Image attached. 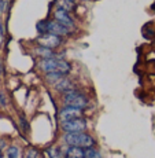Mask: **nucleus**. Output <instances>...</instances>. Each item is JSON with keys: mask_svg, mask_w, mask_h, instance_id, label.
<instances>
[{"mask_svg": "<svg viewBox=\"0 0 155 158\" xmlns=\"http://www.w3.org/2000/svg\"><path fill=\"white\" fill-rule=\"evenodd\" d=\"M62 140L67 146H75V147L87 148V147H93L95 140L92 136L87 135L85 132H78V133H65L62 136Z\"/></svg>", "mask_w": 155, "mask_h": 158, "instance_id": "2", "label": "nucleus"}, {"mask_svg": "<svg viewBox=\"0 0 155 158\" xmlns=\"http://www.w3.org/2000/svg\"><path fill=\"white\" fill-rule=\"evenodd\" d=\"M37 43L41 45V47H45V48H50V50H52V48H56L60 45V37L56 35H52V33H44L43 36L37 39Z\"/></svg>", "mask_w": 155, "mask_h": 158, "instance_id": "5", "label": "nucleus"}, {"mask_svg": "<svg viewBox=\"0 0 155 158\" xmlns=\"http://www.w3.org/2000/svg\"><path fill=\"white\" fill-rule=\"evenodd\" d=\"M62 158H67V157H66V156H63V157H62Z\"/></svg>", "mask_w": 155, "mask_h": 158, "instance_id": "25", "label": "nucleus"}, {"mask_svg": "<svg viewBox=\"0 0 155 158\" xmlns=\"http://www.w3.org/2000/svg\"><path fill=\"white\" fill-rule=\"evenodd\" d=\"M2 70H3V65H2V62H0V74H2Z\"/></svg>", "mask_w": 155, "mask_h": 158, "instance_id": "23", "label": "nucleus"}, {"mask_svg": "<svg viewBox=\"0 0 155 158\" xmlns=\"http://www.w3.org/2000/svg\"><path fill=\"white\" fill-rule=\"evenodd\" d=\"M45 157L47 158H62V151H60L59 147H55V146H52V147H48L47 150H45Z\"/></svg>", "mask_w": 155, "mask_h": 158, "instance_id": "14", "label": "nucleus"}, {"mask_svg": "<svg viewBox=\"0 0 155 158\" xmlns=\"http://www.w3.org/2000/svg\"><path fill=\"white\" fill-rule=\"evenodd\" d=\"M45 77H47V80L50 81V83H52V84H55L59 78H62L63 77V74H60V73H56V72H50V73H47L45 74Z\"/></svg>", "mask_w": 155, "mask_h": 158, "instance_id": "16", "label": "nucleus"}, {"mask_svg": "<svg viewBox=\"0 0 155 158\" xmlns=\"http://www.w3.org/2000/svg\"><path fill=\"white\" fill-rule=\"evenodd\" d=\"M3 158H21V148L18 146H10L6 148Z\"/></svg>", "mask_w": 155, "mask_h": 158, "instance_id": "11", "label": "nucleus"}, {"mask_svg": "<svg viewBox=\"0 0 155 158\" xmlns=\"http://www.w3.org/2000/svg\"><path fill=\"white\" fill-rule=\"evenodd\" d=\"M80 117H83V109L73 107V106H65V107H62V110L59 111L60 123L73 120V118H80Z\"/></svg>", "mask_w": 155, "mask_h": 158, "instance_id": "6", "label": "nucleus"}, {"mask_svg": "<svg viewBox=\"0 0 155 158\" xmlns=\"http://www.w3.org/2000/svg\"><path fill=\"white\" fill-rule=\"evenodd\" d=\"M60 128L65 133H78V132H85L87 129V121L84 118H73L69 121H63L60 123Z\"/></svg>", "mask_w": 155, "mask_h": 158, "instance_id": "4", "label": "nucleus"}, {"mask_svg": "<svg viewBox=\"0 0 155 158\" xmlns=\"http://www.w3.org/2000/svg\"><path fill=\"white\" fill-rule=\"evenodd\" d=\"M63 103H65V106H73V107L84 109L88 106V99L84 94L78 92L77 89H73V91L63 94Z\"/></svg>", "mask_w": 155, "mask_h": 158, "instance_id": "3", "label": "nucleus"}, {"mask_svg": "<svg viewBox=\"0 0 155 158\" xmlns=\"http://www.w3.org/2000/svg\"><path fill=\"white\" fill-rule=\"evenodd\" d=\"M55 18L56 19L55 21H58L59 23H62L65 28H67L69 30L70 29H74V22H73V19H71V17L67 14V11H63V10H55Z\"/></svg>", "mask_w": 155, "mask_h": 158, "instance_id": "7", "label": "nucleus"}, {"mask_svg": "<svg viewBox=\"0 0 155 158\" xmlns=\"http://www.w3.org/2000/svg\"><path fill=\"white\" fill-rule=\"evenodd\" d=\"M48 33H52V35H56L59 37L62 36L69 35V29L65 28L62 23H59L58 21H48Z\"/></svg>", "mask_w": 155, "mask_h": 158, "instance_id": "8", "label": "nucleus"}, {"mask_svg": "<svg viewBox=\"0 0 155 158\" xmlns=\"http://www.w3.org/2000/svg\"><path fill=\"white\" fill-rule=\"evenodd\" d=\"M4 10V0H0V13Z\"/></svg>", "mask_w": 155, "mask_h": 158, "instance_id": "22", "label": "nucleus"}, {"mask_svg": "<svg viewBox=\"0 0 155 158\" xmlns=\"http://www.w3.org/2000/svg\"><path fill=\"white\" fill-rule=\"evenodd\" d=\"M3 37H4V26H3V23L0 22V45L3 43Z\"/></svg>", "mask_w": 155, "mask_h": 158, "instance_id": "20", "label": "nucleus"}, {"mask_svg": "<svg viewBox=\"0 0 155 158\" xmlns=\"http://www.w3.org/2000/svg\"><path fill=\"white\" fill-rule=\"evenodd\" d=\"M35 54L41 58H55V55H54L52 50H50V48H45V47H39L35 50Z\"/></svg>", "mask_w": 155, "mask_h": 158, "instance_id": "13", "label": "nucleus"}, {"mask_svg": "<svg viewBox=\"0 0 155 158\" xmlns=\"http://www.w3.org/2000/svg\"><path fill=\"white\" fill-rule=\"evenodd\" d=\"M56 6L59 10L71 11L74 8V0H56Z\"/></svg>", "mask_w": 155, "mask_h": 158, "instance_id": "12", "label": "nucleus"}, {"mask_svg": "<svg viewBox=\"0 0 155 158\" xmlns=\"http://www.w3.org/2000/svg\"><path fill=\"white\" fill-rule=\"evenodd\" d=\"M39 68L43 72L50 73V72H56L60 74H67L70 72V63H67L66 60H62L59 58H43L39 62Z\"/></svg>", "mask_w": 155, "mask_h": 158, "instance_id": "1", "label": "nucleus"}, {"mask_svg": "<svg viewBox=\"0 0 155 158\" xmlns=\"http://www.w3.org/2000/svg\"><path fill=\"white\" fill-rule=\"evenodd\" d=\"M84 158H102V154L96 148L87 147V148H84Z\"/></svg>", "mask_w": 155, "mask_h": 158, "instance_id": "15", "label": "nucleus"}, {"mask_svg": "<svg viewBox=\"0 0 155 158\" xmlns=\"http://www.w3.org/2000/svg\"><path fill=\"white\" fill-rule=\"evenodd\" d=\"M0 158H3V156H2V151H0Z\"/></svg>", "mask_w": 155, "mask_h": 158, "instance_id": "24", "label": "nucleus"}, {"mask_svg": "<svg viewBox=\"0 0 155 158\" xmlns=\"http://www.w3.org/2000/svg\"><path fill=\"white\" fill-rule=\"evenodd\" d=\"M65 156L67 158H84V148L67 146V148L65 150Z\"/></svg>", "mask_w": 155, "mask_h": 158, "instance_id": "10", "label": "nucleus"}, {"mask_svg": "<svg viewBox=\"0 0 155 158\" xmlns=\"http://www.w3.org/2000/svg\"><path fill=\"white\" fill-rule=\"evenodd\" d=\"M6 148V142L3 139H0V151H3Z\"/></svg>", "mask_w": 155, "mask_h": 158, "instance_id": "21", "label": "nucleus"}, {"mask_svg": "<svg viewBox=\"0 0 155 158\" xmlns=\"http://www.w3.org/2000/svg\"><path fill=\"white\" fill-rule=\"evenodd\" d=\"M36 29L39 30L40 33H48V21H40V22H37V25H36Z\"/></svg>", "mask_w": 155, "mask_h": 158, "instance_id": "17", "label": "nucleus"}, {"mask_svg": "<svg viewBox=\"0 0 155 158\" xmlns=\"http://www.w3.org/2000/svg\"><path fill=\"white\" fill-rule=\"evenodd\" d=\"M0 105L7 106V99H6V94L3 91H0Z\"/></svg>", "mask_w": 155, "mask_h": 158, "instance_id": "19", "label": "nucleus"}, {"mask_svg": "<svg viewBox=\"0 0 155 158\" xmlns=\"http://www.w3.org/2000/svg\"><path fill=\"white\" fill-rule=\"evenodd\" d=\"M25 158H39V151L36 148H28L25 153Z\"/></svg>", "mask_w": 155, "mask_h": 158, "instance_id": "18", "label": "nucleus"}, {"mask_svg": "<svg viewBox=\"0 0 155 158\" xmlns=\"http://www.w3.org/2000/svg\"><path fill=\"white\" fill-rule=\"evenodd\" d=\"M54 87L56 88L59 92H69V91H73V89H75V85L71 83L69 78H66L65 76H63L62 78H59V80L56 81L55 84H54Z\"/></svg>", "mask_w": 155, "mask_h": 158, "instance_id": "9", "label": "nucleus"}]
</instances>
